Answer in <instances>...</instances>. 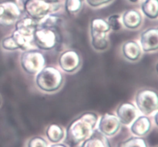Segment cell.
I'll use <instances>...</instances> for the list:
<instances>
[{
	"instance_id": "cell-1",
	"label": "cell",
	"mask_w": 158,
	"mask_h": 147,
	"mask_svg": "<svg viewBox=\"0 0 158 147\" xmlns=\"http://www.w3.org/2000/svg\"><path fill=\"white\" fill-rule=\"evenodd\" d=\"M98 120V116L93 112H84L76 118L66 129V143L74 146L86 140L96 129Z\"/></svg>"
},
{
	"instance_id": "cell-2",
	"label": "cell",
	"mask_w": 158,
	"mask_h": 147,
	"mask_svg": "<svg viewBox=\"0 0 158 147\" xmlns=\"http://www.w3.org/2000/svg\"><path fill=\"white\" fill-rule=\"evenodd\" d=\"M63 83L60 71L53 66H44L37 73L35 83L39 89L46 92L57 91Z\"/></svg>"
},
{
	"instance_id": "cell-3",
	"label": "cell",
	"mask_w": 158,
	"mask_h": 147,
	"mask_svg": "<svg viewBox=\"0 0 158 147\" xmlns=\"http://www.w3.org/2000/svg\"><path fill=\"white\" fill-rule=\"evenodd\" d=\"M110 30L106 20L94 18L90 22L91 43L93 47L99 51H103L109 46L108 32Z\"/></svg>"
},
{
	"instance_id": "cell-4",
	"label": "cell",
	"mask_w": 158,
	"mask_h": 147,
	"mask_svg": "<svg viewBox=\"0 0 158 147\" xmlns=\"http://www.w3.org/2000/svg\"><path fill=\"white\" fill-rule=\"evenodd\" d=\"M60 7L61 4L60 2L49 3L45 0H26L21 9L26 12L27 15L38 21L48 14L55 13Z\"/></svg>"
},
{
	"instance_id": "cell-5",
	"label": "cell",
	"mask_w": 158,
	"mask_h": 147,
	"mask_svg": "<svg viewBox=\"0 0 158 147\" xmlns=\"http://www.w3.org/2000/svg\"><path fill=\"white\" fill-rule=\"evenodd\" d=\"M20 64L23 70L28 74H37L46 65V58L38 49L26 50L20 57Z\"/></svg>"
},
{
	"instance_id": "cell-6",
	"label": "cell",
	"mask_w": 158,
	"mask_h": 147,
	"mask_svg": "<svg viewBox=\"0 0 158 147\" xmlns=\"http://www.w3.org/2000/svg\"><path fill=\"white\" fill-rule=\"evenodd\" d=\"M60 43V35L56 29L36 28L33 34V44L43 50L54 49Z\"/></svg>"
},
{
	"instance_id": "cell-7",
	"label": "cell",
	"mask_w": 158,
	"mask_h": 147,
	"mask_svg": "<svg viewBox=\"0 0 158 147\" xmlns=\"http://www.w3.org/2000/svg\"><path fill=\"white\" fill-rule=\"evenodd\" d=\"M136 103L143 115H151L158 109L157 92L152 89H141L136 95Z\"/></svg>"
},
{
	"instance_id": "cell-8",
	"label": "cell",
	"mask_w": 158,
	"mask_h": 147,
	"mask_svg": "<svg viewBox=\"0 0 158 147\" xmlns=\"http://www.w3.org/2000/svg\"><path fill=\"white\" fill-rule=\"evenodd\" d=\"M23 11L15 1L0 2V26H9L15 24L21 17Z\"/></svg>"
},
{
	"instance_id": "cell-9",
	"label": "cell",
	"mask_w": 158,
	"mask_h": 147,
	"mask_svg": "<svg viewBox=\"0 0 158 147\" xmlns=\"http://www.w3.org/2000/svg\"><path fill=\"white\" fill-rule=\"evenodd\" d=\"M98 123V130L106 137H113L118 133L121 123L115 115L105 113L100 118Z\"/></svg>"
},
{
	"instance_id": "cell-10",
	"label": "cell",
	"mask_w": 158,
	"mask_h": 147,
	"mask_svg": "<svg viewBox=\"0 0 158 147\" xmlns=\"http://www.w3.org/2000/svg\"><path fill=\"white\" fill-rule=\"evenodd\" d=\"M81 59L79 54L73 49L65 51L59 58V65L63 71L73 72L80 67Z\"/></svg>"
},
{
	"instance_id": "cell-11",
	"label": "cell",
	"mask_w": 158,
	"mask_h": 147,
	"mask_svg": "<svg viewBox=\"0 0 158 147\" xmlns=\"http://www.w3.org/2000/svg\"><path fill=\"white\" fill-rule=\"evenodd\" d=\"M117 117L121 124L129 126L137 117V109L134 104L124 103L117 109Z\"/></svg>"
},
{
	"instance_id": "cell-12",
	"label": "cell",
	"mask_w": 158,
	"mask_h": 147,
	"mask_svg": "<svg viewBox=\"0 0 158 147\" xmlns=\"http://www.w3.org/2000/svg\"><path fill=\"white\" fill-rule=\"evenodd\" d=\"M140 45L144 52H152L158 49V29L150 28L140 35Z\"/></svg>"
},
{
	"instance_id": "cell-13",
	"label": "cell",
	"mask_w": 158,
	"mask_h": 147,
	"mask_svg": "<svg viewBox=\"0 0 158 147\" xmlns=\"http://www.w3.org/2000/svg\"><path fill=\"white\" fill-rule=\"evenodd\" d=\"M151 126L152 125L150 119L146 116H140L131 123V131L136 137H144L151 131Z\"/></svg>"
},
{
	"instance_id": "cell-14",
	"label": "cell",
	"mask_w": 158,
	"mask_h": 147,
	"mask_svg": "<svg viewBox=\"0 0 158 147\" xmlns=\"http://www.w3.org/2000/svg\"><path fill=\"white\" fill-rule=\"evenodd\" d=\"M81 147H111L107 137L103 135L98 129H95L93 133L83 142Z\"/></svg>"
},
{
	"instance_id": "cell-15",
	"label": "cell",
	"mask_w": 158,
	"mask_h": 147,
	"mask_svg": "<svg viewBox=\"0 0 158 147\" xmlns=\"http://www.w3.org/2000/svg\"><path fill=\"white\" fill-rule=\"evenodd\" d=\"M122 23L125 27L131 29L138 28L142 22V15L135 9H130L126 11L121 17Z\"/></svg>"
},
{
	"instance_id": "cell-16",
	"label": "cell",
	"mask_w": 158,
	"mask_h": 147,
	"mask_svg": "<svg viewBox=\"0 0 158 147\" xmlns=\"http://www.w3.org/2000/svg\"><path fill=\"white\" fill-rule=\"evenodd\" d=\"M122 52L126 59L130 61H137L141 55V49L140 45L135 41H127L123 45Z\"/></svg>"
},
{
	"instance_id": "cell-17",
	"label": "cell",
	"mask_w": 158,
	"mask_h": 147,
	"mask_svg": "<svg viewBox=\"0 0 158 147\" xmlns=\"http://www.w3.org/2000/svg\"><path fill=\"white\" fill-rule=\"evenodd\" d=\"M46 135L49 142L52 143H59L65 137V132L60 125L52 123L46 129Z\"/></svg>"
},
{
	"instance_id": "cell-18",
	"label": "cell",
	"mask_w": 158,
	"mask_h": 147,
	"mask_svg": "<svg viewBox=\"0 0 158 147\" xmlns=\"http://www.w3.org/2000/svg\"><path fill=\"white\" fill-rule=\"evenodd\" d=\"M62 19L60 15L55 13L48 14L40 20L37 21L38 28H48V29H56L60 24Z\"/></svg>"
},
{
	"instance_id": "cell-19",
	"label": "cell",
	"mask_w": 158,
	"mask_h": 147,
	"mask_svg": "<svg viewBox=\"0 0 158 147\" xmlns=\"http://www.w3.org/2000/svg\"><path fill=\"white\" fill-rule=\"evenodd\" d=\"M142 12L147 17L150 18H157L158 1L157 0H143L141 5Z\"/></svg>"
},
{
	"instance_id": "cell-20",
	"label": "cell",
	"mask_w": 158,
	"mask_h": 147,
	"mask_svg": "<svg viewBox=\"0 0 158 147\" xmlns=\"http://www.w3.org/2000/svg\"><path fill=\"white\" fill-rule=\"evenodd\" d=\"M83 0H65V10L69 15H73L80 11Z\"/></svg>"
},
{
	"instance_id": "cell-21",
	"label": "cell",
	"mask_w": 158,
	"mask_h": 147,
	"mask_svg": "<svg viewBox=\"0 0 158 147\" xmlns=\"http://www.w3.org/2000/svg\"><path fill=\"white\" fill-rule=\"evenodd\" d=\"M118 147H148V146L143 139L134 137L120 143L118 145Z\"/></svg>"
},
{
	"instance_id": "cell-22",
	"label": "cell",
	"mask_w": 158,
	"mask_h": 147,
	"mask_svg": "<svg viewBox=\"0 0 158 147\" xmlns=\"http://www.w3.org/2000/svg\"><path fill=\"white\" fill-rule=\"evenodd\" d=\"M108 25H109L110 29L113 31H119L122 29L123 23H122L121 16L120 15H112L107 18L106 20Z\"/></svg>"
},
{
	"instance_id": "cell-23",
	"label": "cell",
	"mask_w": 158,
	"mask_h": 147,
	"mask_svg": "<svg viewBox=\"0 0 158 147\" xmlns=\"http://www.w3.org/2000/svg\"><path fill=\"white\" fill-rule=\"evenodd\" d=\"M2 46L3 49H6V50L12 51L19 49L18 45L16 44L12 35L3 39L2 41Z\"/></svg>"
},
{
	"instance_id": "cell-24",
	"label": "cell",
	"mask_w": 158,
	"mask_h": 147,
	"mask_svg": "<svg viewBox=\"0 0 158 147\" xmlns=\"http://www.w3.org/2000/svg\"><path fill=\"white\" fill-rule=\"evenodd\" d=\"M28 147H48V143L43 137H35L29 140Z\"/></svg>"
},
{
	"instance_id": "cell-25",
	"label": "cell",
	"mask_w": 158,
	"mask_h": 147,
	"mask_svg": "<svg viewBox=\"0 0 158 147\" xmlns=\"http://www.w3.org/2000/svg\"><path fill=\"white\" fill-rule=\"evenodd\" d=\"M111 1L112 0H86V3L91 7H99L107 4Z\"/></svg>"
},
{
	"instance_id": "cell-26",
	"label": "cell",
	"mask_w": 158,
	"mask_h": 147,
	"mask_svg": "<svg viewBox=\"0 0 158 147\" xmlns=\"http://www.w3.org/2000/svg\"><path fill=\"white\" fill-rule=\"evenodd\" d=\"M26 1V0H15V2L17 3V5L19 6L20 9H21L22 6H23V3H24ZM21 10H22V9H21Z\"/></svg>"
},
{
	"instance_id": "cell-27",
	"label": "cell",
	"mask_w": 158,
	"mask_h": 147,
	"mask_svg": "<svg viewBox=\"0 0 158 147\" xmlns=\"http://www.w3.org/2000/svg\"><path fill=\"white\" fill-rule=\"evenodd\" d=\"M49 147H67V146L64 144H61V143H53V144L51 145Z\"/></svg>"
},
{
	"instance_id": "cell-28",
	"label": "cell",
	"mask_w": 158,
	"mask_h": 147,
	"mask_svg": "<svg viewBox=\"0 0 158 147\" xmlns=\"http://www.w3.org/2000/svg\"><path fill=\"white\" fill-rule=\"evenodd\" d=\"M45 1H46L47 2H49V3H58V2H60V0H45Z\"/></svg>"
},
{
	"instance_id": "cell-29",
	"label": "cell",
	"mask_w": 158,
	"mask_h": 147,
	"mask_svg": "<svg viewBox=\"0 0 158 147\" xmlns=\"http://www.w3.org/2000/svg\"><path fill=\"white\" fill-rule=\"evenodd\" d=\"M157 112H156V114H155V116H154V118H155V123H156V125H157L158 123H157Z\"/></svg>"
},
{
	"instance_id": "cell-30",
	"label": "cell",
	"mask_w": 158,
	"mask_h": 147,
	"mask_svg": "<svg viewBox=\"0 0 158 147\" xmlns=\"http://www.w3.org/2000/svg\"><path fill=\"white\" fill-rule=\"evenodd\" d=\"M129 1L131 2H137L138 0H129Z\"/></svg>"
},
{
	"instance_id": "cell-31",
	"label": "cell",
	"mask_w": 158,
	"mask_h": 147,
	"mask_svg": "<svg viewBox=\"0 0 158 147\" xmlns=\"http://www.w3.org/2000/svg\"><path fill=\"white\" fill-rule=\"evenodd\" d=\"M0 103H1V97H0Z\"/></svg>"
},
{
	"instance_id": "cell-32",
	"label": "cell",
	"mask_w": 158,
	"mask_h": 147,
	"mask_svg": "<svg viewBox=\"0 0 158 147\" xmlns=\"http://www.w3.org/2000/svg\"><path fill=\"white\" fill-rule=\"evenodd\" d=\"M155 147H157V146H155Z\"/></svg>"
}]
</instances>
